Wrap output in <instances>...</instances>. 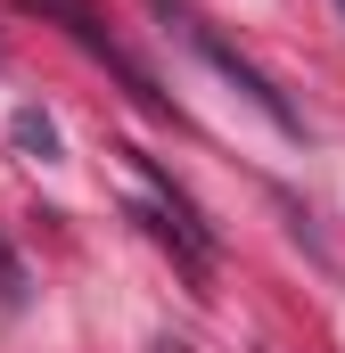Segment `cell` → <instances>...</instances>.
<instances>
[{
	"instance_id": "6da1fadb",
	"label": "cell",
	"mask_w": 345,
	"mask_h": 353,
	"mask_svg": "<svg viewBox=\"0 0 345 353\" xmlns=\"http://www.w3.org/2000/svg\"><path fill=\"white\" fill-rule=\"evenodd\" d=\"M157 8H165V25H172V33H181V41H189V50H197V58H206V66H214V74H222L230 90H239L247 107H263V115H271V123H279L288 140H304V115L288 107V90L271 83L255 58H239V50H230V41H222V33L206 25V17H189V8H172V0H157Z\"/></svg>"
},
{
	"instance_id": "7a4b0ae2",
	"label": "cell",
	"mask_w": 345,
	"mask_h": 353,
	"mask_svg": "<svg viewBox=\"0 0 345 353\" xmlns=\"http://www.w3.org/2000/svg\"><path fill=\"white\" fill-rule=\"evenodd\" d=\"M124 157H132V173L148 181V197L132 205V222H148V239H165L172 255H181V271H189V279H206V271H214V230L197 222V205H189V197L157 173V157H148V148H124Z\"/></svg>"
},
{
	"instance_id": "3957f363",
	"label": "cell",
	"mask_w": 345,
	"mask_h": 353,
	"mask_svg": "<svg viewBox=\"0 0 345 353\" xmlns=\"http://www.w3.org/2000/svg\"><path fill=\"white\" fill-rule=\"evenodd\" d=\"M8 140H17L25 157H41V165H58V123H50L41 107H17V115H8Z\"/></svg>"
},
{
	"instance_id": "277c9868",
	"label": "cell",
	"mask_w": 345,
	"mask_h": 353,
	"mask_svg": "<svg viewBox=\"0 0 345 353\" xmlns=\"http://www.w3.org/2000/svg\"><path fill=\"white\" fill-rule=\"evenodd\" d=\"M0 296H8V304H25V271H17V255H8V247H0Z\"/></svg>"
},
{
	"instance_id": "5b68a950",
	"label": "cell",
	"mask_w": 345,
	"mask_h": 353,
	"mask_svg": "<svg viewBox=\"0 0 345 353\" xmlns=\"http://www.w3.org/2000/svg\"><path fill=\"white\" fill-rule=\"evenodd\" d=\"M337 8H345V0H337Z\"/></svg>"
}]
</instances>
